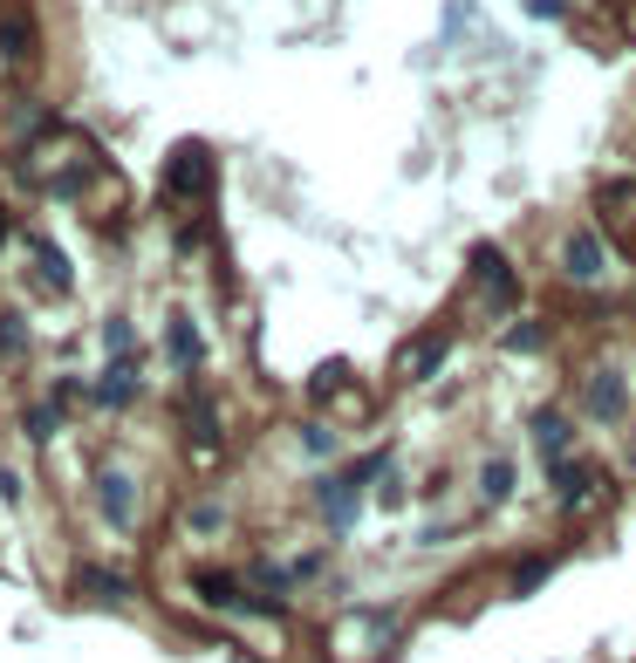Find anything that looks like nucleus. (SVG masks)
Masks as SVG:
<instances>
[{"mask_svg": "<svg viewBox=\"0 0 636 663\" xmlns=\"http://www.w3.org/2000/svg\"><path fill=\"white\" fill-rule=\"evenodd\" d=\"M96 506L110 514V527H131L137 520V493H131V472H96Z\"/></svg>", "mask_w": 636, "mask_h": 663, "instance_id": "obj_10", "label": "nucleus"}, {"mask_svg": "<svg viewBox=\"0 0 636 663\" xmlns=\"http://www.w3.org/2000/svg\"><path fill=\"white\" fill-rule=\"evenodd\" d=\"M548 349V322H514V328H500V355H541Z\"/></svg>", "mask_w": 636, "mask_h": 663, "instance_id": "obj_17", "label": "nucleus"}, {"mask_svg": "<svg viewBox=\"0 0 636 663\" xmlns=\"http://www.w3.org/2000/svg\"><path fill=\"white\" fill-rule=\"evenodd\" d=\"M0 56H8V62H35V21L21 8L0 21Z\"/></svg>", "mask_w": 636, "mask_h": 663, "instance_id": "obj_15", "label": "nucleus"}, {"mask_svg": "<svg viewBox=\"0 0 636 663\" xmlns=\"http://www.w3.org/2000/svg\"><path fill=\"white\" fill-rule=\"evenodd\" d=\"M343 384H349V363H322V370L309 376V397H315V403H328Z\"/></svg>", "mask_w": 636, "mask_h": 663, "instance_id": "obj_22", "label": "nucleus"}, {"mask_svg": "<svg viewBox=\"0 0 636 663\" xmlns=\"http://www.w3.org/2000/svg\"><path fill=\"white\" fill-rule=\"evenodd\" d=\"M527 14L533 21H562V0H527Z\"/></svg>", "mask_w": 636, "mask_h": 663, "instance_id": "obj_26", "label": "nucleus"}, {"mask_svg": "<svg viewBox=\"0 0 636 663\" xmlns=\"http://www.w3.org/2000/svg\"><path fill=\"white\" fill-rule=\"evenodd\" d=\"M466 280L479 288V301H487L493 315H514V309H520V294H527V288H520V267H506V253L487 246V240L466 253Z\"/></svg>", "mask_w": 636, "mask_h": 663, "instance_id": "obj_2", "label": "nucleus"}, {"mask_svg": "<svg viewBox=\"0 0 636 663\" xmlns=\"http://www.w3.org/2000/svg\"><path fill=\"white\" fill-rule=\"evenodd\" d=\"M309 499L322 506L328 533H349V527H356V514H363V486H356L349 472H328V479H315V486H309Z\"/></svg>", "mask_w": 636, "mask_h": 663, "instance_id": "obj_8", "label": "nucleus"}, {"mask_svg": "<svg viewBox=\"0 0 636 663\" xmlns=\"http://www.w3.org/2000/svg\"><path fill=\"white\" fill-rule=\"evenodd\" d=\"M445 355H452L445 336H418V342L397 349V376H404V384H431V376L445 370Z\"/></svg>", "mask_w": 636, "mask_h": 663, "instance_id": "obj_9", "label": "nucleus"}, {"mask_svg": "<svg viewBox=\"0 0 636 663\" xmlns=\"http://www.w3.org/2000/svg\"><path fill=\"white\" fill-rule=\"evenodd\" d=\"M514 486H520V466H514L506 451H493L487 466H479V499H487V506H506V499H514Z\"/></svg>", "mask_w": 636, "mask_h": 663, "instance_id": "obj_14", "label": "nucleus"}, {"mask_svg": "<svg viewBox=\"0 0 636 663\" xmlns=\"http://www.w3.org/2000/svg\"><path fill=\"white\" fill-rule=\"evenodd\" d=\"M404 643V623L391 608H349V616L328 629V656L336 663H370V656H391Z\"/></svg>", "mask_w": 636, "mask_h": 663, "instance_id": "obj_1", "label": "nucleus"}, {"mask_svg": "<svg viewBox=\"0 0 636 663\" xmlns=\"http://www.w3.org/2000/svg\"><path fill=\"white\" fill-rule=\"evenodd\" d=\"M623 458H629V472H636V431H629V451H623Z\"/></svg>", "mask_w": 636, "mask_h": 663, "instance_id": "obj_27", "label": "nucleus"}, {"mask_svg": "<svg viewBox=\"0 0 636 663\" xmlns=\"http://www.w3.org/2000/svg\"><path fill=\"white\" fill-rule=\"evenodd\" d=\"M376 499H384V506H404V479L384 466V493H376Z\"/></svg>", "mask_w": 636, "mask_h": 663, "instance_id": "obj_25", "label": "nucleus"}, {"mask_svg": "<svg viewBox=\"0 0 636 663\" xmlns=\"http://www.w3.org/2000/svg\"><path fill=\"white\" fill-rule=\"evenodd\" d=\"M527 445L541 466H562V458H575V411H562V403H541V411L527 418Z\"/></svg>", "mask_w": 636, "mask_h": 663, "instance_id": "obj_6", "label": "nucleus"}, {"mask_svg": "<svg viewBox=\"0 0 636 663\" xmlns=\"http://www.w3.org/2000/svg\"><path fill=\"white\" fill-rule=\"evenodd\" d=\"M56 431H62V411L56 403H35L28 411V438H56Z\"/></svg>", "mask_w": 636, "mask_h": 663, "instance_id": "obj_23", "label": "nucleus"}, {"mask_svg": "<svg viewBox=\"0 0 636 663\" xmlns=\"http://www.w3.org/2000/svg\"><path fill=\"white\" fill-rule=\"evenodd\" d=\"M575 418H589L596 431H616V424H629V376L623 370H589L581 376V397H575Z\"/></svg>", "mask_w": 636, "mask_h": 663, "instance_id": "obj_3", "label": "nucleus"}, {"mask_svg": "<svg viewBox=\"0 0 636 663\" xmlns=\"http://www.w3.org/2000/svg\"><path fill=\"white\" fill-rule=\"evenodd\" d=\"M213 171H219V165H213L206 144H178L171 158H165V192H171V198H206V192H213Z\"/></svg>", "mask_w": 636, "mask_h": 663, "instance_id": "obj_7", "label": "nucleus"}, {"mask_svg": "<svg viewBox=\"0 0 636 663\" xmlns=\"http://www.w3.org/2000/svg\"><path fill=\"white\" fill-rule=\"evenodd\" d=\"M548 486H554V506H562V514H589V506L609 493L589 458H562V466H548Z\"/></svg>", "mask_w": 636, "mask_h": 663, "instance_id": "obj_5", "label": "nucleus"}, {"mask_svg": "<svg viewBox=\"0 0 636 663\" xmlns=\"http://www.w3.org/2000/svg\"><path fill=\"white\" fill-rule=\"evenodd\" d=\"M336 424H328V418H309V424H301V451H309V458H336Z\"/></svg>", "mask_w": 636, "mask_h": 663, "instance_id": "obj_20", "label": "nucleus"}, {"mask_svg": "<svg viewBox=\"0 0 636 663\" xmlns=\"http://www.w3.org/2000/svg\"><path fill=\"white\" fill-rule=\"evenodd\" d=\"M554 575V554H527V560H514V575H506V589L514 595H533L541 581Z\"/></svg>", "mask_w": 636, "mask_h": 663, "instance_id": "obj_18", "label": "nucleus"}, {"mask_svg": "<svg viewBox=\"0 0 636 663\" xmlns=\"http://www.w3.org/2000/svg\"><path fill=\"white\" fill-rule=\"evenodd\" d=\"M75 589H83L89 602H123V595H131V575H117V568H83V575H75Z\"/></svg>", "mask_w": 636, "mask_h": 663, "instance_id": "obj_16", "label": "nucleus"}, {"mask_svg": "<svg viewBox=\"0 0 636 663\" xmlns=\"http://www.w3.org/2000/svg\"><path fill=\"white\" fill-rule=\"evenodd\" d=\"M165 349H171V370L178 376H199V363H206V342H199L192 315H171L165 322Z\"/></svg>", "mask_w": 636, "mask_h": 663, "instance_id": "obj_11", "label": "nucleus"}, {"mask_svg": "<svg viewBox=\"0 0 636 663\" xmlns=\"http://www.w3.org/2000/svg\"><path fill=\"white\" fill-rule=\"evenodd\" d=\"M28 253H35V280H41V294H69V288H75L69 253H62L56 240H28Z\"/></svg>", "mask_w": 636, "mask_h": 663, "instance_id": "obj_13", "label": "nucleus"}, {"mask_svg": "<svg viewBox=\"0 0 636 663\" xmlns=\"http://www.w3.org/2000/svg\"><path fill=\"white\" fill-rule=\"evenodd\" d=\"M21 355H28V322L14 309H0V363H21Z\"/></svg>", "mask_w": 636, "mask_h": 663, "instance_id": "obj_19", "label": "nucleus"}, {"mask_svg": "<svg viewBox=\"0 0 636 663\" xmlns=\"http://www.w3.org/2000/svg\"><path fill=\"white\" fill-rule=\"evenodd\" d=\"M104 355H110V363L137 355V336H131V322H123V315H110V322H104Z\"/></svg>", "mask_w": 636, "mask_h": 663, "instance_id": "obj_21", "label": "nucleus"}, {"mask_svg": "<svg viewBox=\"0 0 636 663\" xmlns=\"http://www.w3.org/2000/svg\"><path fill=\"white\" fill-rule=\"evenodd\" d=\"M562 280L568 288H602L609 280V246L596 226H575V233L562 240Z\"/></svg>", "mask_w": 636, "mask_h": 663, "instance_id": "obj_4", "label": "nucleus"}, {"mask_svg": "<svg viewBox=\"0 0 636 663\" xmlns=\"http://www.w3.org/2000/svg\"><path fill=\"white\" fill-rule=\"evenodd\" d=\"M219 527H226V506H213V499L192 506V533H219Z\"/></svg>", "mask_w": 636, "mask_h": 663, "instance_id": "obj_24", "label": "nucleus"}, {"mask_svg": "<svg viewBox=\"0 0 636 663\" xmlns=\"http://www.w3.org/2000/svg\"><path fill=\"white\" fill-rule=\"evenodd\" d=\"M137 390H144L137 355H123V363L104 370V384H96V403H104V411H123V403H137Z\"/></svg>", "mask_w": 636, "mask_h": 663, "instance_id": "obj_12", "label": "nucleus"}]
</instances>
